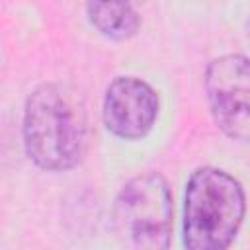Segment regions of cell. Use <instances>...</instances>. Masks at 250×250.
Masks as SVG:
<instances>
[{
	"mask_svg": "<svg viewBox=\"0 0 250 250\" xmlns=\"http://www.w3.org/2000/svg\"><path fill=\"white\" fill-rule=\"evenodd\" d=\"M21 137L27 158L45 172L80 164L88 146V111L82 94L64 82H43L23 105Z\"/></svg>",
	"mask_w": 250,
	"mask_h": 250,
	"instance_id": "1",
	"label": "cell"
},
{
	"mask_svg": "<svg viewBox=\"0 0 250 250\" xmlns=\"http://www.w3.org/2000/svg\"><path fill=\"white\" fill-rule=\"evenodd\" d=\"M246 215L242 184L215 166L191 172L184 195L182 240L186 250H229Z\"/></svg>",
	"mask_w": 250,
	"mask_h": 250,
	"instance_id": "2",
	"label": "cell"
},
{
	"mask_svg": "<svg viewBox=\"0 0 250 250\" xmlns=\"http://www.w3.org/2000/svg\"><path fill=\"white\" fill-rule=\"evenodd\" d=\"M172 193L158 172L133 176L113 201V230L123 250H170Z\"/></svg>",
	"mask_w": 250,
	"mask_h": 250,
	"instance_id": "3",
	"label": "cell"
},
{
	"mask_svg": "<svg viewBox=\"0 0 250 250\" xmlns=\"http://www.w3.org/2000/svg\"><path fill=\"white\" fill-rule=\"evenodd\" d=\"M203 84L217 127L234 141L250 143V59L242 53L211 59Z\"/></svg>",
	"mask_w": 250,
	"mask_h": 250,
	"instance_id": "4",
	"label": "cell"
},
{
	"mask_svg": "<svg viewBox=\"0 0 250 250\" xmlns=\"http://www.w3.org/2000/svg\"><path fill=\"white\" fill-rule=\"evenodd\" d=\"M156 90L137 76L113 78L104 94L102 115L111 135L123 141H139L146 137L158 117Z\"/></svg>",
	"mask_w": 250,
	"mask_h": 250,
	"instance_id": "5",
	"label": "cell"
},
{
	"mask_svg": "<svg viewBox=\"0 0 250 250\" xmlns=\"http://www.w3.org/2000/svg\"><path fill=\"white\" fill-rule=\"evenodd\" d=\"M86 18L100 35L113 41L131 39L141 27V16L129 2H90Z\"/></svg>",
	"mask_w": 250,
	"mask_h": 250,
	"instance_id": "6",
	"label": "cell"
}]
</instances>
